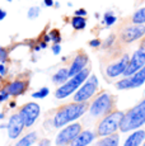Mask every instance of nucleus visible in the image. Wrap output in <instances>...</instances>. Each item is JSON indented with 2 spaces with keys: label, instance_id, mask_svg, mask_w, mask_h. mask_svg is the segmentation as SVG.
I'll use <instances>...</instances> for the list:
<instances>
[{
  "label": "nucleus",
  "instance_id": "obj_5",
  "mask_svg": "<svg viewBox=\"0 0 145 146\" xmlns=\"http://www.w3.org/2000/svg\"><path fill=\"white\" fill-rule=\"evenodd\" d=\"M115 104L116 99L112 94L107 93V92H101L89 106V114L92 117H96V118H98V117L102 118L103 116L115 111Z\"/></svg>",
  "mask_w": 145,
  "mask_h": 146
},
{
  "label": "nucleus",
  "instance_id": "obj_12",
  "mask_svg": "<svg viewBox=\"0 0 145 146\" xmlns=\"http://www.w3.org/2000/svg\"><path fill=\"white\" fill-rule=\"evenodd\" d=\"M24 128H26L24 127V123H23V121H22L18 112H17V113L10 114L9 119H8V122H7L8 137H9L10 140H17L22 135Z\"/></svg>",
  "mask_w": 145,
  "mask_h": 146
},
{
  "label": "nucleus",
  "instance_id": "obj_11",
  "mask_svg": "<svg viewBox=\"0 0 145 146\" xmlns=\"http://www.w3.org/2000/svg\"><path fill=\"white\" fill-rule=\"evenodd\" d=\"M145 83V65L134 72L130 76H125L124 79L118 80L116 83V88L118 90H130V89H135L141 86Z\"/></svg>",
  "mask_w": 145,
  "mask_h": 146
},
{
  "label": "nucleus",
  "instance_id": "obj_42",
  "mask_svg": "<svg viewBox=\"0 0 145 146\" xmlns=\"http://www.w3.org/2000/svg\"><path fill=\"white\" fill-rule=\"evenodd\" d=\"M54 5H55V7H56V8H59V7H60V4H59L57 1H56V3H54Z\"/></svg>",
  "mask_w": 145,
  "mask_h": 146
},
{
  "label": "nucleus",
  "instance_id": "obj_16",
  "mask_svg": "<svg viewBox=\"0 0 145 146\" xmlns=\"http://www.w3.org/2000/svg\"><path fill=\"white\" fill-rule=\"evenodd\" d=\"M96 132L90 130H82L69 146H89L96 140Z\"/></svg>",
  "mask_w": 145,
  "mask_h": 146
},
{
  "label": "nucleus",
  "instance_id": "obj_27",
  "mask_svg": "<svg viewBox=\"0 0 145 146\" xmlns=\"http://www.w3.org/2000/svg\"><path fill=\"white\" fill-rule=\"evenodd\" d=\"M9 60V51L4 47H0V64H5Z\"/></svg>",
  "mask_w": 145,
  "mask_h": 146
},
{
  "label": "nucleus",
  "instance_id": "obj_33",
  "mask_svg": "<svg viewBox=\"0 0 145 146\" xmlns=\"http://www.w3.org/2000/svg\"><path fill=\"white\" fill-rule=\"evenodd\" d=\"M74 15H76V17H87V10L85 9H76L75 10V13H74Z\"/></svg>",
  "mask_w": 145,
  "mask_h": 146
},
{
  "label": "nucleus",
  "instance_id": "obj_31",
  "mask_svg": "<svg viewBox=\"0 0 145 146\" xmlns=\"http://www.w3.org/2000/svg\"><path fill=\"white\" fill-rule=\"evenodd\" d=\"M52 53H54L55 56H57V55H60V52H61V46H60V43H54L52 44Z\"/></svg>",
  "mask_w": 145,
  "mask_h": 146
},
{
  "label": "nucleus",
  "instance_id": "obj_34",
  "mask_svg": "<svg viewBox=\"0 0 145 146\" xmlns=\"http://www.w3.org/2000/svg\"><path fill=\"white\" fill-rule=\"evenodd\" d=\"M51 145V141L49 139H42L38 141V146H50Z\"/></svg>",
  "mask_w": 145,
  "mask_h": 146
},
{
  "label": "nucleus",
  "instance_id": "obj_30",
  "mask_svg": "<svg viewBox=\"0 0 145 146\" xmlns=\"http://www.w3.org/2000/svg\"><path fill=\"white\" fill-rule=\"evenodd\" d=\"M101 44H102V41L99 38H94V40L89 41V46L92 48H98V47H101Z\"/></svg>",
  "mask_w": 145,
  "mask_h": 146
},
{
  "label": "nucleus",
  "instance_id": "obj_26",
  "mask_svg": "<svg viewBox=\"0 0 145 146\" xmlns=\"http://www.w3.org/2000/svg\"><path fill=\"white\" fill-rule=\"evenodd\" d=\"M41 14V8L40 7H31L27 12V17L29 19H36L38 18V15Z\"/></svg>",
  "mask_w": 145,
  "mask_h": 146
},
{
  "label": "nucleus",
  "instance_id": "obj_17",
  "mask_svg": "<svg viewBox=\"0 0 145 146\" xmlns=\"http://www.w3.org/2000/svg\"><path fill=\"white\" fill-rule=\"evenodd\" d=\"M145 140V130H135L131 131L126 140L124 142V146H141Z\"/></svg>",
  "mask_w": 145,
  "mask_h": 146
},
{
  "label": "nucleus",
  "instance_id": "obj_38",
  "mask_svg": "<svg viewBox=\"0 0 145 146\" xmlns=\"http://www.w3.org/2000/svg\"><path fill=\"white\" fill-rule=\"evenodd\" d=\"M38 46H40L41 50H45L47 47V43H46V42H43V41H40V42H38Z\"/></svg>",
  "mask_w": 145,
  "mask_h": 146
},
{
  "label": "nucleus",
  "instance_id": "obj_9",
  "mask_svg": "<svg viewBox=\"0 0 145 146\" xmlns=\"http://www.w3.org/2000/svg\"><path fill=\"white\" fill-rule=\"evenodd\" d=\"M19 116H21L22 121L24 123V127L29 128L37 122V119L40 118L41 114V107L36 102H29L27 104H24L19 109Z\"/></svg>",
  "mask_w": 145,
  "mask_h": 146
},
{
  "label": "nucleus",
  "instance_id": "obj_39",
  "mask_svg": "<svg viewBox=\"0 0 145 146\" xmlns=\"http://www.w3.org/2000/svg\"><path fill=\"white\" fill-rule=\"evenodd\" d=\"M42 38H43V40H42V41H43V42H46V43H49V42H50V41H51V38H50L49 33H47V35H45V36H43V37H42Z\"/></svg>",
  "mask_w": 145,
  "mask_h": 146
},
{
  "label": "nucleus",
  "instance_id": "obj_32",
  "mask_svg": "<svg viewBox=\"0 0 145 146\" xmlns=\"http://www.w3.org/2000/svg\"><path fill=\"white\" fill-rule=\"evenodd\" d=\"M8 74V67L5 64H0V78H4L7 76Z\"/></svg>",
  "mask_w": 145,
  "mask_h": 146
},
{
  "label": "nucleus",
  "instance_id": "obj_8",
  "mask_svg": "<svg viewBox=\"0 0 145 146\" xmlns=\"http://www.w3.org/2000/svg\"><path fill=\"white\" fill-rule=\"evenodd\" d=\"M145 65V36L141 38V42L139 44V48L132 53V56L129 60V65L124 72V76H130L138 70Z\"/></svg>",
  "mask_w": 145,
  "mask_h": 146
},
{
  "label": "nucleus",
  "instance_id": "obj_43",
  "mask_svg": "<svg viewBox=\"0 0 145 146\" xmlns=\"http://www.w3.org/2000/svg\"><path fill=\"white\" fill-rule=\"evenodd\" d=\"M141 146H145V140H144V142H143V144H141Z\"/></svg>",
  "mask_w": 145,
  "mask_h": 146
},
{
  "label": "nucleus",
  "instance_id": "obj_20",
  "mask_svg": "<svg viewBox=\"0 0 145 146\" xmlns=\"http://www.w3.org/2000/svg\"><path fill=\"white\" fill-rule=\"evenodd\" d=\"M120 145V136L118 133H113L110 136L101 137V140L96 142V146H118Z\"/></svg>",
  "mask_w": 145,
  "mask_h": 146
},
{
  "label": "nucleus",
  "instance_id": "obj_15",
  "mask_svg": "<svg viewBox=\"0 0 145 146\" xmlns=\"http://www.w3.org/2000/svg\"><path fill=\"white\" fill-rule=\"evenodd\" d=\"M29 86V81L24 80V79H15L10 83L7 84L5 89L8 90V93L10 94V97H19V95H23L27 92Z\"/></svg>",
  "mask_w": 145,
  "mask_h": 146
},
{
  "label": "nucleus",
  "instance_id": "obj_37",
  "mask_svg": "<svg viewBox=\"0 0 145 146\" xmlns=\"http://www.w3.org/2000/svg\"><path fill=\"white\" fill-rule=\"evenodd\" d=\"M15 108H17L15 100H9V109H15Z\"/></svg>",
  "mask_w": 145,
  "mask_h": 146
},
{
  "label": "nucleus",
  "instance_id": "obj_21",
  "mask_svg": "<svg viewBox=\"0 0 145 146\" xmlns=\"http://www.w3.org/2000/svg\"><path fill=\"white\" fill-rule=\"evenodd\" d=\"M70 24L75 31H83L85 27H87V18H85V17L74 15L70 21Z\"/></svg>",
  "mask_w": 145,
  "mask_h": 146
},
{
  "label": "nucleus",
  "instance_id": "obj_10",
  "mask_svg": "<svg viewBox=\"0 0 145 146\" xmlns=\"http://www.w3.org/2000/svg\"><path fill=\"white\" fill-rule=\"evenodd\" d=\"M145 36V24H131L126 26L120 32V41L122 43H134V42L141 40Z\"/></svg>",
  "mask_w": 145,
  "mask_h": 146
},
{
  "label": "nucleus",
  "instance_id": "obj_41",
  "mask_svg": "<svg viewBox=\"0 0 145 146\" xmlns=\"http://www.w3.org/2000/svg\"><path fill=\"white\" fill-rule=\"evenodd\" d=\"M0 128H7V123H1V125H0Z\"/></svg>",
  "mask_w": 145,
  "mask_h": 146
},
{
  "label": "nucleus",
  "instance_id": "obj_24",
  "mask_svg": "<svg viewBox=\"0 0 145 146\" xmlns=\"http://www.w3.org/2000/svg\"><path fill=\"white\" fill-rule=\"evenodd\" d=\"M49 94H50V89L47 88V86H43V88H40L38 90L33 92L32 98L33 99H45Z\"/></svg>",
  "mask_w": 145,
  "mask_h": 146
},
{
  "label": "nucleus",
  "instance_id": "obj_22",
  "mask_svg": "<svg viewBox=\"0 0 145 146\" xmlns=\"http://www.w3.org/2000/svg\"><path fill=\"white\" fill-rule=\"evenodd\" d=\"M131 23L132 24H145V7L138 9L131 17Z\"/></svg>",
  "mask_w": 145,
  "mask_h": 146
},
{
  "label": "nucleus",
  "instance_id": "obj_23",
  "mask_svg": "<svg viewBox=\"0 0 145 146\" xmlns=\"http://www.w3.org/2000/svg\"><path fill=\"white\" fill-rule=\"evenodd\" d=\"M116 21H117V18L112 12H107V13H104V15H103V24H104L106 27L113 26V24L116 23Z\"/></svg>",
  "mask_w": 145,
  "mask_h": 146
},
{
  "label": "nucleus",
  "instance_id": "obj_13",
  "mask_svg": "<svg viewBox=\"0 0 145 146\" xmlns=\"http://www.w3.org/2000/svg\"><path fill=\"white\" fill-rule=\"evenodd\" d=\"M129 60H130V56L127 55V53L122 55L117 61H115V62H112L111 65L107 66V69H106V75H107L110 79H115V78H118V76H121V75H124L125 70H126L127 65H129Z\"/></svg>",
  "mask_w": 145,
  "mask_h": 146
},
{
  "label": "nucleus",
  "instance_id": "obj_2",
  "mask_svg": "<svg viewBox=\"0 0 145 146\" xmlns=\"http://www.w3.org/2000/svg\"><path fill=\"white\" fill-rule=\"evenodd\" d=\"M145 125V99L139 102L136 106L125 112L122 117L120 131L121 132H131Z\"/></svg>",
  "mask_w": 145,
  "mask_h": 146
},
{
  "label": "nucleus",
  "instance_id": "obj_36",
  "mask_svg": "<svg viewBox=\"0 0 145 146\" xmlns=\"http://www.w3.org/2000/svg\"><path fill=\"white\" fill-rule=\"evenodd\" d=\"M5 18H7V12H5L4 9H1V8H0V21H4Z\"/></svg>",
  "mask_w": 145,
  "mask_h": 146
},
{
  "label": "nucleus",
  "instance_id": "obj_44",
  "mask_svg": "<svg viewBox=\"0 0 145 146\" xmlns=\"http://www.w3.org/2000/svg\"><path fill=\"white\" fill-rule=\"evenodd\" d=\"M7 1H9V3H10V1H12V0H7Z\"/></svg>",
  "mask_w": 145,
  "mask_h": 146
},
{
  "label": "nucleus",
  "instance_id": "obj_4",
  "mask_svg": "<svg viewBox=\"0 0 145 146\" xmlns=\"http://www.w3.org/2000/svg\"><path fill=\"white\" fill-rule=\"evenodd\" d=\"M90 72H92V69L87 66L84 70H82L80 72L75 74L74 76H70L63 85H60L56 90H55V98H56V99H66L68 97L72 95L80 88V85L88 79Z\"/></svg>",
  "mask_w": 145,
  "mask_h": 146
},
{
  "label": "nucleus",
  "instance_id": "obj_6",
  "mask_svg": "<svg viewBox=\"0 0 145 146\" xmlns=\"http://www.w3.org/2000/svg\"><path fill=\"white\" fill-rule=\"evenodd\" d=\"M98 78L96 76V74H90L88 76V79L80 85V88L75 92L74 97H72V102L76 103H85L90 99L92 97H94V94L98 90Z\"/></svg>",
  "mask_w": 145,
  "mask_h": 146
},
{
  "label": "nucleus",
  "instance_id": "obj_7",
  "mask_svg": "<svg viewBox=\"0 0 145 146\" xmlns=\"http://www.w3.org/2000/svg\"><path fill=\"white\" fill-rule=\"evenodd\" d=\"M82 125L79 122H72L69 125L64 126L63 130H60V132L56 135V139H55V144L56 146H68L70 145V142L75 137L79 135V132L82 131Z\"/></svg>",
  "mask_w": 145,
  "mask_h": 146
},
{
  "label": "nucleus",
  "instance_id": "obj_35",
  "mask_svg": "<svg viewBox=\"0 0 145 146\" xmlns=\"http://www.w3.org/2000/svg\"><path fill=\"white\" fill-rule=\"evenodd\" d=\"M54 0H43V5L45 7H47V8H51V7H54Z\"/></svg>",
  "mask_w": 145,
  "mask_h": 146
},
{
  "label": "nucleus",
  "instance_id": "obj_1",
  "mask_svg": "<svg viewBox=\"0 0 145 146\" xmlns=\"http://www.w3.org/2000/svg\"><path fill=\"white\" fill-rule=\"evenodd\" d=\"M89 104L88 102L85 103H76L72 102L69 104H65L56 111L54 118H52V126L55 128H63L64 126L72 123L75 121H78L85 112L88 111Z\"/></svg>",
  "mask_w": 145,
  "mask_h": 146
},
{
  "label": "nucleus",
  "instance_id": "obj_14",
  "mask_svg": "<svg viewBox=\"0 0 145 146\" xmlns=\"http://www.w3.org/2000/svg\"><path fill=\"white\" fill-rule=\"evenodd\" d=\"M88 64H89L88 55L83 51H79L75 55V57L72 58L70 66H69V76H74L75 74L84 70L88 66Z\"/></svg>",
  "mask_w": 145,
  "mask_h": 146
},
{
  "label": "nucleus",
  "instance_id": "obj_18",
  "mask_svg": "<svg viewBox=\"0 0 145 146\" xmlns=\"http://www.w3.org/2000/svg\"><path fill=\"white\" fill-rule=\"evenodd\" d=\"M37 132L35 131H31V132L23 135L21 139L14 144V146H33L37 142Z\"/></svg>",
  "mask_w": 145,
  "mask_h": 146
},
{
  "label": "nucleus",
  "instance_id": "obj_40",
  "mask_svg": "<svg viewBox=\"0 0 145 146\" xmlns=\"http://www.w3.org/2000/svg\"><path fill=\"white\" fill-rule=\"evenodd\" d=\"M4 117H5V114L3 113V112H0V122H1V121L4 119Z\"/></svg>",
  "mask_w": 145,
  "mask_h": 146
},
{
  "label": "nucleus",
  "instance_id": "obj_19",
  "mask_svg": "<svg viewBox=\"0 0 145 146\" xmlns=\"http://www.w3.org/2000/svg\"><path fill=\"white\" fill-rule=\"evenodd\" d=\"M69 78H70L69 76V67H61V69H59L54 74V76H52V83L60 86V85H63Z\"/></svg>",
  "mask_w": 145,
  "mask_h": 146
},
{
  "label": "nucleus",
  "instance_id": "obj_3",
  "mask_svg": "<svg viewBox=\"0 0 145 146\" xmlns=\"http://www.w3.org/2000/svg\"><path fill=\"white\" fill-rule=\"evenodd\" d=\"M124 114H125V112L120 111V109H115L111 113L103 116L99 119L98 125L96 127V136L104 137V136L117 133V131L120 130V125H121Z\"/></svg>",
  "mask_w": 145,
  "mask_h": 146
},
{
  "label": "nucleus",
  "instance_id": "obj_29",
  "mask_svg": "<svg viewBox=\"0 0 145 146\" xmlns=\"http://www.w3.org/2000/svg\"><path fill=\"white\" fill-rule=\"evenodd\" d=\"M116 41V35H110L107 37V40L104 41V43H103V47L104 48H110V47H112V44L115 43Z\"/></svg>",
  "mask_w": 145,
  "mask_h": 146
},
{
  "label": "nucleus",
  "instance_id": "obj_25",
  "mask_svg": "<svg viewBox=\"0 0 145 146\" xmlns=\"http://www.w3.org/2000/svg\"><path fill=\"white\" fill-rule=\"evenodd\" d=\"M49 36L51 38V42H54V43H60L61 42V33L59 29H51L49 32Z\"/></svg>",
  "mask_w": 145,
  "mask_h": 146
},
{
  "label": "nucleus",
  "instance_id": "obj_28",
  "mask_svg": "<svg viewBox=\"0 0 145 146\" xmlns=\"http://www.w3.org/2000/svg\"><path fill=\"white\" fill-rule=\"evenodd\" d=\"M9 98H10V94L8 93L7 89H5V88L0 89V104H1V103H4V102H8V100H9Z\"/></svg>",
  "mask_w": 145,
  "mask_h": 146
}]
</instances>
